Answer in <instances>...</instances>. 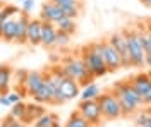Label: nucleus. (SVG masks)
<instances>
[{
  "mask_svg": "<svg viewBox=\"0 0 151 127\" xmlns=\"http://www.w3.org/2000/svg\"><path fill=\"white\" fill-rule=\"evenodd\" d=\"M112 91L115 93V96L119 98V101L122 105L124 117H129L132 113H136L141 107H144L142 96L134 89V86L131 84L129 79L127 81H120V83H115Z\"/></svg>",
  "mask_w": 151,
  "mask_h": 127,
  "instance_id": "1",
  "label": "nucleus"
},
{
  "mask_svg": "<svg viewBox=\"0 0 151 127\" xmlns=\"http://www.w3.org/2000/svg\"><path fill=\"white\" fill-rule=\"evenodd\" d=\"M81 52H83L81 55H83L89 72L93 74V77H101L110 72L103 57V43L101 41H94L91 45H86Z\"/></svg>",
  "mask_w": 151,
  "mask_h": 127,
  "instance_id": "2",
  "label": "nucleus"
},
{
  "mask_svg": "<svg viewBox=\"0 0 151 127\" xmlns=\"http://www.w3.org/2000/svg\"><path fill=\"white\" fill-rule=\"evenodd\" d=\"M62 70L65 72V76H69L70 79L77 81L79 84H89L93 81V74L89 72V69L86 65L83 55H70V57H65L62 59V64H60Z\"/></svg>",
  "mask_w": 151,
  "mask_h": 127,
  "instance_id": "3",
  "label": "nucleus"
},
{
  "mask_svg": "<svg viewBox=\"0 0 151 127\" xmlns=\"http://www.w3.org/2000/svg\"><path fill=\"white\" fill-rule=\"evenodd\" d=\"M124 34L127 39V47H129V55H131V62L134 67H142L144 65V59H146V52L142 48L141 38H139V31L137 28H125Z\"/></svg>",
  "mask_w": 151,
  "mask_h": 127,
  "instance_id": "4",
  "label": "nucleus"
},
{
  "mask_svg": "<svg viewBox=\"0 0 151 127\" xmlns=\"http://www.w3.org/2000/svg\"><path fill=\"white\" fill-rule=\"evenodd\" d=\"M98 103H100V107H101V115H103L105 120H117V118L124 117L122 105H120L119 98L115 96L113 91L101 93V95L98 96Z\"/></svg>",
  "mask_w": 151,
  "mask_h": 127,
  "instance_id": "5",
  "label": "nucleus"
},
{
  "mask_svg": "<svg viewBox=\"0 0 151 127\" xmlns=\"http://www.w3.org/2000/svg\"><path fill=\"white\" fill-rule=\"evenodd\" d=\"M77 112L83 115V117L88 120V122H91L94 127L100 126V122H101V107H100V103H98V100H81V103H79V107H77Z\"/></svg>",
  "mask_w": 151,
  "mask_h": 127,
  "instance_id": "6",
  "label": "nucleus"
},
{
  "mask_svg": "<svg viewBox=\"0 0 151 127\" xmlns=\"http://www.w3.org/2000/svg\"><path fill=\"white\" fill-rule=\"evenodd\" d=\"M79 95H81L79 93V83L65 76L62 79V84H60V89H58V95H57L53 105H62V103H65V101L79 96Z\"/></svg>",
  "mask_w": 151,
  "mask_h": 127,
  "instance_id": "7",
  "label": "nucleus"
},
{
  "mask_svg": "<svg viewBox=\"0 0 151 127\" xmlns=\"http://www.w3.org/2000/svg\"><path fill=\"white\" fill-rule=\"evenodd\" d=\"M108 39H110V43H112L113 47L117 48V52H119V53H120V57H122V69L131 67L132 62H131L129 47H127V39H125L124 31H117V33H113Z\"/></svg>",
  "mask_w": 151,
  "mask_h": 127,
  "instance_id": "8",
  "label": "nucleus"
},
{
  "mask_svg": "<svg viewBox=\"0 0 151 127\" xmlns=\"http://www.w3.org/2000/svg\"><path fill=\"white\" fill-rule=\"evenodd\" d=\"M101 43H103V57H105L108 70L113 72V70L122 69V57L117 52V48L110 43V39H101Z\"/></svg>",
  "mask_w": 151,
  "mask_h": 127,
  "instance_id": "9",
  "label": "nucleus"
},
{
  "mask_svg": "<svg viewBox=\"0 0 151 127\" xmlns=\"http://www.w3.org/2000/svg\"><path fill=\"white\" fill-rule=\"evenodd\" d=\"M55 96H57V88L53 86V83L48 79L47 72H45V83H43L41 88L33 95V98H35L36 103H50V105H53Z\"/></svg>",
  "mask_w": 151,
  "mask_h": 127,
  "instance_id": "10",
  "label": "nucleus"
},
{
  "mask_svg": "<svg viewBox=\"0 0 151 127\" xmlns=\"http://www.w3.org/2000/svg\"><path fill=\"white\" fill-rule=\"evenodd\" d=\"M60 17H64V12H62V9L57 4L50 2V0L43 4L41 12H40V19L43 21V22H53L55 24Z\"/></svg>",
  "mask_w": 151,
  "mask_h": 127,
  "instance_id": "11",
  "label": "nucleus"
},
{
  "mask_svg": "<svg viewBox=\"0 0 151 127\" xmlns=\"http://www.w3.org/2000/svg\"><path fill=\"white\" fill-rule=\"evenodd\" d=\"M45 83V72H40V70H33V72H28L26 74V79H24V89L29 96H33L38 89L41 88V84Z\"/></svg>",
  "mask_w": 151,
  "mask_h": 127,
  "instance_id": "12",
  "label": "nucleus"
},
{
  "mask_svg": "<svg viewBox=\"0 0 151 127\" xmlns=\"http://www.w3.org/2000/svg\"><path fill=\"white\" fill-rule=\"evenodd\" d=\"M41 29H43V21H41V19H31V21H29L26 43L33 45V47L41 45Z\"/></svg>",
  "mask_w": 151,
  "mask_h": 127,
  "instance_id": "13",
  "label": "nucleus"
},
{
  "mask_svg": "<svg viewBox=\"0 0 151 127\" xmlns=\"http://www.w3.org/2000/svg\"><path fill=\"white\" fill-rule=\"evenodd\" d=\"M57 26L53 22H43V29H41V45L45 48H52L55 47V41H57Z\"/></svg>",
  "mask_w": 151,
  "mask_h": 127,
  "instance_id": "14",
  "label": "nucleus"
},
{
  "mask_svg": "<svg viewBox=\"0 0 151 127\" xmlns=\"http://www.w3.org/2000/svg\"><path fill=\"white\" fill-rule=\"evenodd\" d=\"M29 21H31V17H29V14H26V12H22L21 16H17V28H16V38H14V41L26 43Z\"/></svg>",
  "mask_w": 151,
  "mask_h": 127,
  "instance_id": "15",
  "label": "nucleus"
},
{
  "mask_svg": "<svg viewBox=\"0 0 151 127\" xmlns=\"http://www.w3.org/2000/svg\"><path fill=\"white\" fill-rule=\"evenodd\" d=\"M129 81H131V84L134 86V89H136L141 96H144L148 91H151V77L148 74H137V76H134V77L129 79Z\"/></svg>",
  "mask_w": 151,
  "mask_h": 127,
  "instance_id": "16",
  "label": "nucleus"
},
{
  "mask_svg": "<svg viewBox=\"0 0 151 127\" xmlns=\"http://www.w3.org/2000/svg\"><path fill=\"white\" fill-rule=\"evenodd\" d=\"M16 28H17V16L10 17L4 22V28H2V39L5 41H14L16 38Z\"/></svg>",
  "mask_w": 151,
  "mask_h": 127,
  "instance_id": "17",
  "label": "nucleus"
},
{
  "mask_svg": "<svg viewBox=\"0 0 151 127\" xmlns=\"http://www.w3.org/2000/svg\"><path fill=\"white\" fill-rule=\"evenodd\" d=\"M12 81V69L9 65H0V95H5L9 91Z\"/></svg>",
  "mask_w": 151,
  "mask_h": 127,
  "instance_id": "18",
  "label": "nucleus"
},
{
  "mask_svg": "<svg viewBox=\"0 0 151 127\" xmlns=\"http://www.w3.org/2000/svg\"><path fill=\"white\" fill-rule=\"evenodd\" d=\"M101 95V89H100V86L96 84V83H89V84H86L84 89L81 91V95H79V98L84 101V100H98V96Z\"/></svg>",
  "mask_w": 151,
  "mask_h": 127,
  "instance_id": "19",
  "label": "nucleus"
},
{
  "mask_svg": "<svg viewBox=\"0 0 151 127\" xmlns=\"http://www.w3.org/2000/svg\"><path fill=\"white\" fill-rule=\"evenodd\" d=\"M57 29L60 31H65V33H69V34H74L76 29H77V24H76V19L74 17H67V16H64V17H60V19L55 22Z\"/></svg>",
  "mask_w": 151,
  "mask_h": 127,
  "instance_id": "20",
  "label": "nucleus"
},
{
  "mask_svg": "<svg viewBox=\"0 0 151 127\" xmlns=\"http://www.w3.org/2000/svg\"><path fill=\"white\" fill-rule=\"evenodd\" d=\"M64 127H94L91 122H88L79 112H74L70 117H69V120L65 122V126Z\"/></svg>",
  "mask_w": 151,
  "mask_h": 127,
  "instance_id": "21",
  "label": "nucleus"
},
{
  "mask_svg": "<svg viewBox=\"0 0 151 127\" xmlns=\"http://www.w3.org/2000/svg\"><path fill=\"white\" fill-rule=\"evenodd\" d=\"M43 113H45V110H43L41 105H35V103H33V105H28L26 117L22 118V122H35V120H38Z\"/></svg>",
  "mask_w": 151,
  "mask_h": 127,
  "instance_id": "22",
  "label": "nucleus"
},
{
  "mask_svg": "<svg viewBox=\"0 0 151 127\" xmlns=\"http://www.w3.org/2000/svg\"><path fill=\"white\" fill-rule=\"evenodd\" d=\"M57 120H58V117L53 113H43L38 120H35V127H53Z\"/></svg>",
  "mask_w": 151,
  "mask_h": 127,
  "instance_id": "23",
  "label": "nucleus"
},
{
  "mask_svg": "<svg viewBox=\"0 0 151 127\" xmlns=\"http://www.w3.org/2000/svg\"><path fill=\"white\" fill-rule=\"evenodd\" d=\"M26 110H28V105H24L22 101H17V103H14L12 108H10V115L22 122V118L26 117Z\"/></svg>",
  "mask_w": 151,
  "mask_h": 127,
  "instance_id": "24",
  "label": "nucleus"
},
{
  "mask_svg": "<svg viewBox=\"0 0 151 127\" xmlns=\"http://www.w3.org/2000/svg\"><path fill=\"white\" fill-rule=\"evenodd\" d=\"M70 36L72 34H69L65 31H60L57 33V41H55V47H67L69 43H70Z\"/></svg>",
  "mask_w": 151,
  "mask_h": 127,
  "instance_id": "25",
  "label": "nucleus"
},
{
  "mask_svg": "<svg viewBox=\"0 0 151 127\" xmlns=\"http://www.w3.org/2000/svg\"><path fill=\"white\" fill-rule=\"evenodd\" d=\"M148 120H150V112H141L139 117L136 120V126L142 127V126H148Z\"/></svg>",
  "mask_w": 151,
  "mask_h": 127,
  "instance_id": "26",
  "label": "nucleus"
},
{
  "mask_svg": "<svg viewBox=\"0 0 151 127\" xmlns=\"http://www.w3.org/2000/svg\"><path fill=\"white\" fill-rule=\"evenodd\" d=\"M33 9H35V0H24V2H21V12L29 14Z\"/></svg>",
  "mask_w": 151,
  "mask_h": 127,
  "instance_id": "27",
  "label": "nucleus"
},
{
  "mask_svg": "<svg viewBox=\"0 0 151 127\" xmlns=\"http://www.w3.org/2000/svg\"><path fill=\"white\" fill-rule=\"evenodd\" d=\"M5 120H7V118H5ZM7 122H9V127H28L26 124H22L21 120H17V118H14L12 115H10V118L7 120Z\"/></svg>",
  "mask_w": 151,
  "mask_h": 127,
  "instance_id": "28",
  "label": "nucleus"
},
{
  "mask_svg": "<svg viewBox=\"0 0 151 127\" xmlns=\"http://www.w3.org/2000/svg\"><path fill=\"white\" fill-rule=\"evenodd\" d=\"M50 2L57 4L58 7H64V5H72V4H77L79 0H50Z\"/></svg>",
  "mask_w": 151,
  "mask_h": 127,
  "instance_id": "29",
  "label": "nucleus"
},
{
  "mask_svg": "<svg viewBox=\"0 0 151 127\" xmlns=\"http://www.w3.org/2000/svg\"><path fill=\"white\" fill-rule=\"evenodd\" d=\"M0 105H2V107H10L12 101H10V98L7 96V95H0Z\"/></svg>",
  "mask_w": 151,
  "mask_h": 127,
  "instance_id": "30",
  "label": "nucleus"
},
{
  "mask_svg": "<svg viewBox=\"0 0 151 127\" xmlns=\"http://www.w3.org/2000/svg\"><path fill=\"white\" fill-rule=\"evenodd\" d=\"M9 98H10V101H12V105L17 103V101H21V95H19V93H10Z\"/></svg>",
  "mask_w": 151,
  "mask_h": 127,
  "instance_id": "31",
  "label": "nucleus"
},
{
  "mask_svg": "<svg viewBox=\"0 0 151 127\" xmlns=\"http://www.w3.org/2000/svg\"><path fill=\"white\" fill-rule=\"evenodd\" d=\"M142 101H144V105H151V91H148V93L142 96Z\"/></svg>",
  "mask_w": 151,
  "mask_h": 127,
  "instance_id": "32",
  "label": "nucleus"
},
{
  "mask_svg": "<svg viewBox=\"0 0 151 127\" xmlns=\"http://www.w3.org/2000/svg\"><path fill=\"white\" fill-rule=\"evenodd\" d=\"M144 64H146L148 67H151V52H150V53H146V59H144Z\"/></svg>",
  "mask_w": 151,
  "mask_h": 127,
  "instance_id": "33",
  "label": "nucleus"
},
{
  "mask_svg": "<svg viewBox=\"0 0 151 127\" xmlns=\"http://www.w3.org/2000/svg\"><path fill=\"white\" fill-rule=\"evenodd\" d=\"M142 5H146V7H151V0H139Z\"/></svg>",
  "mask_w": 151,
  "mask_h": 127,
  "instance_id": "34",
  "label": "nucleus"
},
{
  "mask_svg": "<svg viewBox=\"0 0 151 127\" xmlns=\"http://www.w3.org/2000/svg\"><path fill=\"white\" fill-rule=\"evenodd\" d=\"M2 10H4V4L0 2V14H2Z\"/></svg>",
  "mask_w": 151,
  "mask_h": 127,
  "instance_id": "35",
  "label": "nucleus"
},
{
  "mask_svg": "<svg viewBox=\"0 0 151 127\" xmlns=\"http://www.w3.org/2000/svg\"><path fill=\"white\" fill-rule=\"evenodd\" d=\"M148 126H151V112H150V120H148Z\"/></svg>",
  "mask_w": 151,
  "mask_h": 127,
  "instance_id": "36",
  "label": "nucleus"
},
{
  "mask_svg": "<svg viewBox=\"0 0 151 127\" xmlns=\"http://www.w3.org/2000/svg\"><path fill=\"white\" fill-rule=\"evenodd\" d=\"M53 127H60V126H58V122H57V124H55V126H53Z\"/></svg>",
  "mask_w": 151,
  "mask_h": 127,
  "instance_id": "37",
  "label": "nucleus"
},
{
  "mask_svg": "<svg viewBox=\"0 0 151 127\" xmlns=\"http://www.w3.org/2000/svg\"><path fill=\"white\" fill-rule=\"evenodd\" d=\"M142 127H151V126H142Z\"/></svg>",
  "mask_w": 151,
  "mask_h": 127,
  "instance_id": "38",
  "label": "nucleus"
},
{
  "mask_svg": "<svg viewBox=\"0 0 151 127\" xmlns=\"http://www.w3.org/2000/svg\"><path fill=\"white\" fill-rule=\"evenodd\" d=\"M17 2H24V0H17Z\"/></svg>",
  "mask_w": 151,
  "mask_h": 127,
  "instance_id": "39",
  "label": "nucleus"
},
{
  "mask_svg": "<svg viewBox=\"0 0 151 127\" xmlns=\"http://www.w3.org/2000/svg\"><path fill=\"white\" fill-rule=\"evenodd\" d=\"M148 76H150V77H151V72H150V74H148Z\"/></svg>",
  "mask_w": 151,
  "mask_h": 127,
  "instance_id": "40",
  "label": "nucleus"
},
{
  "mask_svg": "<svg viewBox=\"0 0 151 127\" xmlns=\"http://www.w3.org/2000/svg\"><path fill=\"white\" fill-rule=\"evenodd\" d=\"M0 2H2V0H0Z\"/></svg>",
  "mask_w": 151,
  "mask_h": 127,
  "instance_id": "41",
  "label": "nucleus"
}]
</instances>
